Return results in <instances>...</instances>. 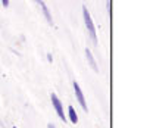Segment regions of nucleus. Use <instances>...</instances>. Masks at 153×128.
Instances as JSON below:
<instances>
[{
	"instance_id": "obj_5",
	"label": "nucleus",
	"mask_w": 153,
	"mask_h": 128,
	"mask_svg": "<svg viewBox=\"0 0 153 128\" xmlns=\"http://www.w3.org/2000/svg\"><path fill=\"white\" fill-rule=\"evenodd\" d=\"M85 56H87V60H88V63H90V66L94 69L96 72L99 71V68H97V63H96L94 57H93V53H91V50H88V49H85Z\"/></svg>"
},
{
	"instance_id": "obj_9",
	"label": "nucleus",
	"mask_w": 153,
	"mask_h": 128,
	"mask_svg": "<svg viewBox=\"0 0 153 128\" xmlns=\"http://www.w3.org/2000/svg\"><path fill=\"white\" fill-rule=\"evenodd\" d=\"M47 128H56V127H55L53 124H49V125H47Z\"/></svg>"
},
{
	"instance_id": "obj_8",
	"label": "nucleus",
	"mask_w": 153,
	"mask_h": 128,
	"mask_svg": "<svg viewBox=\"0 0 153 128\" xmlns=\"http://www.w3.org/2000/svg\"><path fill=\"white\" fill-rule=\"evenodd\" d=\"M47 59H49V62H52V60H53V57H52V55H50V53L47 55Z\"/></svg>"
},
{
	"instance_id": "obj_2",
	"label": "nucleus",
	"mask_w": 153,
	"mask_h": 128,
	"mask_svg": "<svg viewBox=\"0 0 153 128\" xmlns=\"http://www.w3.org/2000/svg\"><path fill=\"white\" fill-rule=\"evenodd\" d=\"M50 99H52V103H53V108L56 110V113L59 115V118L62 119V121H65L66 118H65V113H63V106H62V102L59 100V97H57L55 93H52V96H50Z\"/></svg>"
},
{
	"instance_id": "obj_7",
	"label": "nucleus",
	"mask_w": 153,
	"mask_h": 128,
	"mask_svg": "<svg viewBox=\"0 0 153 128\" xmlns=\"http://www.w3.org/2000/svg\"><path fill=\"white\" fill-rule=\"evenodd\" d=\"M1 4H3L4 7H7V6H9V0H1Z\"/></svg>"
},
{
	"instance_id": "obj_6",
	"label": "nucleus",
	"mask_w": 153,
	"mask_h": 128,
	"mask_svg": "<svg viewBox=\"0 0 153 128\" xmlns=\"http://www.w3.org/2000/svg\"><path fill=\"white\" fill-rule=\"evenodd\" d=\"M68 113H69V119H71V122H72V124H76V122H78V116H76L75 109H74L72 106L68 108Z\"/></svg>"
},
{
	"instance_id": "obj_10",
	"label": "nucleus",
	"mask_w": 153,
	"mask_h": 128,
	"mask_svg": "<svg viewBox=\"0 0 153 128\" xmlns=\"http://www.w3.org/2000/svg\"><path fill=\"white\" fill-rule=\"evenodd\" d=\"M13 128H16V127H13Z\"/></svg>"
},
{
	"instance_id": "obj_1",
	"label": "nucleus",
	"mask_w": 153,
	"mask_h": 128,
	"mask_svg": "<svg viewBox=\"0 0 153 128\" xmlns=\"http://www.w3.org/2000/svg\"><path fill=\"white\" fill-rule=\"evenodd\" d=\"M82 16H84V22H85V27L88 30V34L91 37V40L97 43V36H96V27H94V22L91 19V15L88 13V9L85 6H82Z\"/></svg>"
},
{
	"instance_id": "obj_3",
	"label": "nucleus",
	"mask_w": 153,
	"mask_h": 128,
	"mask_svg": "<svg viewBox=\"0 0 153 128\" xmlns=\"http://www.w3.org/2000/svg\"><path fill=\"white\" fill-rule=\"evenodd\" d=\"M74 92H75V96H76V100H78V103L81 105V108L84 110H87V103H85V97H84V94H82V90H81V87H79V84L74 81Z\"/></svg>"
},
{
	"instance_id": "obj_4",
	"label": "nucleus",
	"mask_w": 153,
	"mask_h": 128,
	"mask_svg": "<svg viewBox=\"0 0 153 128\" xmlns=\"http://www.w3.org/2000/svg\"><path fill=\"white\" fill-rule=\"evenodd\" d=\"M38 4L41 6V10H43V13H44V16L47 19V22L50 24V25H53V19H52V15H50V10H49V7H47V4L43 1V0H36Z\"/></svg>"
}]
</instances>
